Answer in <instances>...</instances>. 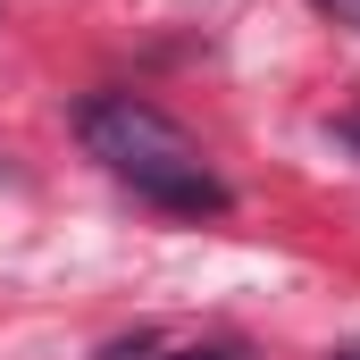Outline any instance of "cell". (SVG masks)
<instances>
[{
  "label": "cell",
  "instance_id": "obj_1",
  "mask_svg": "<svg viewBox=\"0 0 360 360\" xmlns=\"http://www.w3.org/2000/svg\"><path fill=\"white\" fill-rule=\"evenodd\" d=\"M76 134H84V151L117 184H134V201H151L168 218H218L235 201L226 176L210 168V151L184 134L168 109H151L134 92H92L84 109H76Z\"/></svg>",
  "mask_w": 360,
  "mask_h": 360
},
{
  "label": "cell",
  "instance_id": "obj_2",
  "mask_svg": "<svg viewBox=\"0 0 360 360\" xmlns=\"http://www.w3.org/2000/svg\"><path fill=\"white\" fill-rule=\"evenodd\" d=\"M310 8H319V17H335V25H352V34H360V0H310Z\"/></svg>",
  "mask_w": 360,
  "mask_h": 360
},
{
  "label": "cell",
  "instance_id": "obj_3",
  "mask_svg": "<svg viewBox=\"0 0 360 360\" xmlns=\"http://www.w3.org/2000/svg\"><path fill=\"white\" fill-rule=\"evenodd\" d=\"M335 134H344V143H352V151H360V109H352V117H344V126H335Z\"/></svg>",
  "mask_w": 360,
  "mask_h": 360
},
{
  "label": "cell",
  "instance_id": "obj_4",
  "mask_svg": "<svg viewBox=\"0 0 360 360\" xmlns=\"http://www.w3.org/2000/svg\"><path fill=\"white\" fill-rule=\"evenodd\" d=\"M344 360H360V352H344Z\"/></svg>",
  "mask_w": 360,
  "mask_h": 360
}]
</instances>
